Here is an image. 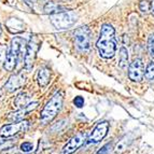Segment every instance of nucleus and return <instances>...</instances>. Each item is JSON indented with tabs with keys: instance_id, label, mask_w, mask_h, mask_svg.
<instances>
[{
	"instance_id": "nucleus-1",
	"label": "nucleus",
	"mask_w": 154,
	"mask_h": 154,
	"mask_svg": "<svg viewBox=\"0 0 154 154\" xmlns=\"http://www.w3.org/2000/svg\"><path fill=\"white\" fill-rule=\"evenodd\" d=\"M99 55L106 59H110L116 55L118 43L116 39V30L110 24H103L100 29L99 39L96 44Z\"/></svg>"
},
{
	"instance_id": "nucleus-2",
	"label": "nucleus",
	"mask_w": 154,
	"mask_h": 154,
	"mask_svg": "<svg viewBox=\"0 0 154 154\" xmlns=\"http://www.w3.org/2000/svg\"><path fill=\"white\" fill-rule=\"evenodd\" d=\"M64 103V96L60 92H57L53 97L50 99V101L45 105L43 110L40 114V121L42 124H48L51 122L55 116L58 114L63 107Z\"/></svg>"
},
{
	"instance_id": "nucleus-3",
	"label": "nucleus",
	"mask_w": 154,
	"mask_h": 154,
	"mask_svg": "<svg viewBox=\"0 0 154 154\" xmlns=\"http://www.w3.org/2000/svg\"><path fill=\"white\" fill-rule=\"evenodd\" d=\"M91 29L88 26H81L73 32L75 37V45L79 52L88 53L91 51L92 42H91Z\"/></svg>"
},
{
	"instance_id": "nucleus-4",
	"label": "nucleus",
	"mask_w": 154,
	"mask_h": 154,
	"mask_svg": "<svg viewBox=\"0 0 154 154\" xmlns=\"http://www.w3.org/2000/svg\"><path fill=\"white\" fill-rule=\"evenodd\" d=\"M77 14L73 11H64V12L52 14L50 20L56 29H67L73 26L77 22Z\"/></svg>"
},
{
	"instance_id": "nucleus-5",
	"label": "nucleus",
	"mask_w": 154,
	"mask_h": 154,
	"mask_svg": "<svg viewBox=\"0 0 154 154\" xmlns=\"http://www.w3.org/2000/svg\"><path fill=\"white\" fill-rule=\"evenodd\" d=\"M38 50H39V40L36 36H32L30 38V41L27 44L25 57H24V66H25L26 70H30L32 68Z\"/></svg>"
},
{
	"instance_id": "nucleus-6",
	"label": "nucleus",
	"mask_w": 154,
	"mask_h": 154,
	"mask_svg": "<svg viewBox=\"0 0 154 154\" xmlns=\"http://www.w3.org/2000/svg\"><path fill=\"white\" fill-rule=\"evenodd\" d=\"M28 122L27 121H20L13 122L12 124L5 125L0 128V136L2 137H11L14 136L15 134L20 131H26L28 129Z\"/></svg>"
},
{
	"instance_id": "nucleus-7",
	"label": "nucleus",
	"mask_w": 154,
	"mask_h": 154,
	"mask_svg": "<svg viewBox=\"0 0 154 154\" xmlns=\"http://www.w3.org/2000/svg\"><path fill=\"white\" fill-rule=\"evenodd\" d=\"M144 77V65L140 58H136L128 67V78L134 82H140Z\"/></svg>"
},
{
	"instance_id": "nucleus-8",
	"label": "nucleus",
	"mask_w": 154,
	"mask_h": 154,
	"mask_svg": "<svg viewBox=\"0 0 154 154\" xmlns=\"http://www.w3.org/2000/svg\"><path fill=\"white\" fill-rule=\"evenodd\" d=\"M109 131V123L108 122H100L95 126V128L93 129L91 135L88 137L86 142L88 143H97L101 141L108 134Z\"/></svg>"
},
{
	"instance_id": "nucleus-9",
	"label": "nucleus",
	"mask_w": 154,
	"mask_h": 154,
	"mask_svg": "<svg viewBox=\"0 0 154 154\" xmlns=\"http://www.w3.org/2000/svg\"><path fill=\"white\" fill-rule=\"evenodd\" d=\"M88 140V136L85 133H79L75 137L70 139L68 143L63 148V154H71L77 151L80 146H82L85 141Z\"/></svg>"
},
{
	"instance_id": "nucleus-10",
	"label": "nucleus",
	"mask_w": 154,
	"mask_h": 154,
	"mask_svg": "<svg viewBox=\"0 0 154 154\" xmlns=\"http://www.w3.org/2000/svg\"><path fill=\"white\" fill-rule=\"evenodd\" d=\"M25 80H26V77L23 72H18L16 75H12V77L7 81V83H5V88L8 91V92L12 93V92H14V91L18 90V88H21L24 85V83H25Z\"/></svg>"
},
{
	"instance_id": "nucleus-11",
	"label": "nucleus",
	"mask_w": 154,
	"mask_h": 154,
	"mask_svg": "<svg viewBox=\"0 0 154 154\" xmlns=\"http://www.w3.org/2000/svg\"><path fill=\"white\" fill-rule=\"evenodd\" d=\"M18 60H20V58H18L17 55L14 54L13 52L9 51L7 56H5V62H3V68H5L7 71H13V70L15 69Z\"/></svg>"
},
{
	"instance_id": "nucleus-12",
	"label": "nucleus",
	"mask_w": 154,
	"mask_h": 154,
	"mask_svg": "<svg viewBox=\"0 0 154 154\" xmlns=\"http://www.w3.org/2000/svg\"><path fill=\"white\" fill-rule=\"evenodd\" d=\"M50 79H51V70L48 68V67H41L38 71V77H37V81H38V84L44 88L49 84Z\"/></svg>"
},
{
	"instance_id": "nucleus-13",
	"label": "nucleus",
	"mask_w": 154,
	"mask_h": 154,
	"mask_svg": "<svg viewBox=\"0 0 154 154\" xmlns=\"http://www.w3.org/2000/svg\"><path fill=\"white\" fill-rule=\"evenodd\" d=\"M5 25H7V28L9 29V31L12 33H17L24 30V23L22 21H20L18 18H10L5 23Z\"/></svg>"
},
{
	"instance_id": "nucleus-14",
	"label": "nucleus",
	"mask_w": 154,
	"mask_h": 154,
	"mask_svg": "<svg viewBox=\"0 0 154 154\" xmlns=\"http://www.w3.org/2000/svg\"><path fill=\"white\" fill-rule=\"evenodd\" d=\"M43 10L46 14H51V15L52 14H56V13L67 11L65 7H63V5H58V3H56V2H53V1H50V2L46 3V5H44Z\"/></svg>"
},
{
	"instance_id": "nucleus-15",
	"label": "nucleus",
	"mask_w": 154,
	"mask_h": 154,
	"mask_svg": "<svg viewBox=\"0 0 154 154\" xmlns=\"http://www.w3.org/2000/svg\"><path fill=\"white\" fill-rule=\"evenodd\" d=\"M29 103H29V98H28V96H27V94H25V93L18 94L17 97H16L15 100H14V106L18 109L25 108V107H27Z\"/></svg>"
},
{
	"instance_id": "nucleus-16",
	"label": "nucleus",
	"mask_w": 154,
	"mask_h": 154,
	"mask_svg": "<svg viewBox=\"0 0 154 154\" xmlns=\"http://www.w3.org/2000/svg\"><path fill=\"white\" fill-rule=\"evenodd\" d=\"M127 65H128V52L124 46H122L119 54V67L122 69H125Z\"/></svg>"
},
{
	"instance_id": "nucleus-17",
	"label": "nucleus",
	"mask_w": 154,
	"mask_h": 154,
	"mask_svg": "<svg viewBox=\"0 0 154 154\" xmlns=\"http://www.w3.org/2000/svg\"><path fill=\"white\" fill-rule=\"evenodd\" d=\"M144 77L149 81H153L154 80V62H150L146 65V70H144Z\"/></svg>"
},
{
	"instance_id": "nucleus-18",
	"label": "nucleus",
	"mask_w": 154,
	"mask_h": 154,
	"mask_svg": "<svg viewBox=\"0 0 154 154\" xmlns=\"http://www.w3.org/2000/svg\"><path fill=\"white\" fill-rule=\"evenodd\" d=\"M148 52H149V54L151 57H154V33L150 35L149 39H148Z\"/></svg>"
},
{
	"instance_id": "nucleus-19",
	"label": "nucleus",
	"mask_w": 154,
	"mask_h": 154,
	"mask_svg": "<svg viewBox=\"0 0 154 154\" xmlns=\"http://www.w3.org/2000/svg\"><path fill=\"white\" fill-rule=\"evenodd\" d=\"M20 149L24 153H29V152L33 151V144L31 142H23L20 146Z\"/></svg>"
},
{
	"instance_id": "nucleus-20",
	"label": "nucleus",
	"mask_w": 154,
	"mask_h": 154,
	"mask_svg": "<svg viewBox=\"0 0 154 154\" xmlns=\"http://www.w3.org/2000/svg\"><path fill=\"white\" fill-rule=\"evenodd\" d=\"M7 54H8V49H7V46L3 45V44H0V65L3 64Z\"/></svg>"
},
{
	"instance_id": "nucleus-21",
	"label": "nucleus",
	"mask_w": 154,
	"mask_h": 154,
	"mask_svg": "<svg viewBox=\"0 0 154 154\" xmlns=\"http://www.w3.org/2000/svg\"><path fill=\"white\" fill-rule=\"evenodd\" d=\"M139 7H140V11L142 13H144V14L150 11V3L146 0H142L141 2H140V5H139Z\"/></svg>"
},
{
	"instance_id": "nucleus-22",
	"label": "nucleus",
	"mask_w": 154,
	"mask_h": 154,
	"mask_svg": "<svg viewBox=\"0 0 154 154\" xmlns=\"http://www.w3.org/2000/svg\"><path fill=\"white\" fill-rule=\"evenodd\" d=\"M84 98L82 96H77V97L73 99V105L77 107V108H82L83 106H84Z\"/></svg>"
},
{
	"instance_id": "nucleus-23",
	"label": "nucleus",
	"mask_w": 154,
	"mask_h": 154,
	"mask_svg": "<svg viewBox=\"0 0 154 154\" xmlns=\"http://www.w3.org/2000/svg\"><path fill=\"white\" fill-rule=\"evenodd\" d=\"M111 149H112V143H107L97 152V154H108Z\"/></svg>"
},
{
	"instance_id": "nucleus-24",
	"label": "nucleus",
	"mask_w": 154,
	"mask_h": 154,
	"mask_svg": "<svg viewBox=\"0 0 154 154\" xmlns=\"http://www.w3.org/2000/svg\"><path fill=\"white\" fill-rule=\"evenodd\" d=\"M150 11H151V13L154 15V0H152L151 3H150Z\"/></svg>"
},
{
	"instance_id": "nucleus-25",
	"label": "nucleus",
	"mask_w": 154,
	"mask_h": 154,
	"mask_svg": "<svg viewBox=\"0 0 154 154\" xmlns=\"http://www.w3.org/2000/svg\"><path fill=\"white\" fill-rule=\"evenodd\" d=\"M24 2H26V5H28L29 7H32V3H31V0H24Z\"/></svg>"
},
{
	"instance_id": "nucleus-26",
	"label": "nucleus",
	"mask_w": 154,
	"mask_h": 154,
	"mask_svg": "<svg viewBox=\"0 0 154 154\" xmlns=\"http://www.w3.org/2000/svg\"><path fill=\"white\" fill-rule=\"evenodd\" d=\"M0 33H1V28H0Z\"/></svg>"
}]
</instances>
